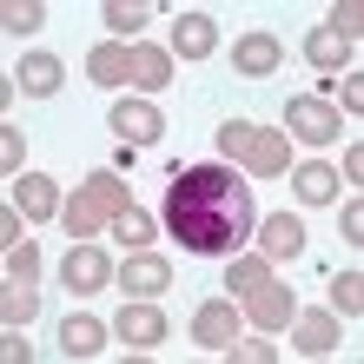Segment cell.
<instances>
[{
	"mask_svg": "<svg viewBox=\"0 0 364 364\" xmlns=\"http://www.w3.org/2000/svg\"><path fill=\"white\" fill-rule=\"evenodd\" d=\"M166 225L186 252H239L259 225L239 166H186L166 186Z\"/></svg>",
	"mask_w": 364,
	"mask_h": 364,
	"instance_id": "1",
	"label": "cell"
},
{
	"mask_svg": "<svg viewBox=\"0 0 364 364\" xmlns=\"http://www.w3.org/2000/svg\"><path fill=\"white\" fill-rule=\"evenodd\" d=\"M126 205H133V192L119 186V173H93V179H87V186H80L73 199H67V205H60V219H67L73 245H93V239H100V232L119 219Z\"/></svg>",
	"mask_w": 364,
	"mask_h": 364,
	"instance_id": "2",
	"label": "cell"
},
{
	"mask_svg": "<svg viewBox=\"0 0 364 364\" xmlns=\"http://www.w3.org/2000/svg\"><path fill=\"white\" fill-rule=\"evenodd\" d=\"M285 126H291V139H305V146H331L338 133H345V113L325 100H291L285 106Z\"/></svg>",
	"mask_w": 364,
	"mask_h": 364,
	"instance_id": "3",
	"label": "cell"
},
{
	"mask_svg": "<svg viewBox=\"0 0 364 364\" xmlns=\"http://www.w3.org/2000/svg\"><path fill=\"white\" fill-rule=\"evenodd\" d=\"M113 338H119L126 351H153V345H166V318H159V305L126 298V311L113 318Z\"/></svg>",
	"mask_w": 364,
	"mask_h": 364,
	"instance_id": "4",
	"label": "cell"
},
{
	"mask_svg": "<svg viewBox=\"0 0 364 364\" xmlns=\"http://www.w3.org/2000/svg\"><path fill=\"white\" fill-rule=\"evenodd\" d=\"M232 338H239V305H232V298H205V305L192 311V345L225 351Z\"/></svg>",
	"mask_w": 364,
	"mask_h": 364,
	"instance_id": "5",
	"label": "cell"
},
{
	"mask_svg": "<svg viewBox=\"0 0 364 364\" xmlns=\"http://www.w3.org/2000/svg\"><path fill=\"white\" fill-rule=\"evenodd\" d=\"M245 173L252 179H278V173H291V133H265V126H252V146H245Z\"/></svg>",
	"mask_w": 364,
	"mask_h": 364,
	"instance_id": "6",
	"label": "cell"
},
{
	"mask_svg": "<svg viewBox=\"0 0 364 364\" xmlns=\"http://www.w3.org/2000/svg\"><path fill=\"white\" fill-rule=\"evenodd\" d=\"M291 351L298 358H331L338 351V311H291Z\"/></svg>",
	"mask_w": 364,
	"mask_h": 364,
	"instance_id": "7",
	"label": "cell"
},
{
	"mask_svg": "<svg viewBox=\"0 0 364 364\" xmlns=\"http://www.w3.org/2000/svg\"><path fill=\"white\" fill-rule=\"evenodd\" d=\"M113 133H119L126 146H153V139L166 133V119H159L153 100H119V106H113Z\"/></svg>",
	"mask_w": 364,
	"mask_h": 364,
	"instance_id": "8",
	"label": "cell"
},
{
	"mask_svg": "<svg viewBox=\"0 0 364 364\" xmlns=\"http://www.w3.org/2000/svg\"><path fill=\"white\" fill-rule=\"evenodd\" d=\"M173 285V265L159 259V252H133V259L119 265V291L126 298H153V291H166Z\"/></svg>",
	"mask_w": 364,
	"mask_h": 364,
	"instance_id": "9",
	"label": "cell"
},
{
	"mask_svg": "<svg viewBox=\"0 0 364 364\" xmlns=\"http://www.w3.org/2000/svg\"><path fill=\"white\" fill-rule=\"evenodd\" d=\"M239 305H245V318H252V325H259V331H285L291 325V291L285 285H278V278H265V285L259 291H252V298H239Z\"/></svg>",
	"mask_w": 364,
	"mask_h": 364,
	"instance_id": "10",
	"label": "cell"
},
{
	"mask_svg": "<svg viewBox=\"0 0 364 364\" xmlns=\"http://www.w3.org/2000/svg\"><path fill=\"white\" fill-rule=\"evenodd\" d=\"M60 278H67V291H100L106 278H113V259H106L100 245H73L67 265H60Z\"/></svg>",
	"mask_w": 364,
	"mask_h": 364,
	"instance_id": "11",
	"label": "cell"
},
{
	"mask_svg": "<svg viewBox=\"0 0 364 364\" xmlns=\"http://www.w3.org/2000/svg\"><path fill=\"white\" fill-rule=\"evenodd\" d=\"M259 252H265V259H298V252H305V225H298L291 212L259 219Z\"/></svg>",
	"mask_w": 364,
	"mask_h": 364,
	"instance_id": "12",
	"label": "cell"
},
{
	"mask_svg": "<svg viewBox=\"0 0 364 364\" xmlns=\"http://www.w3.org/2000/svg\"><path fill=\"white\" fill-rule=\"evenodd\" d=\"M278 60H285V47H278L272 33H245L239 47H232V67H239L245 80H265V73H278Z\"/></svg>",
	"mask_w": 364,
	"mask_h": 364,
	"instance_id": "13",
	"label": "cell"
},
{
	"mask_svg": "<svg viewBox=\"0 0 364 364\" xmlns=\"http://www.w3.org/2000/svg\"><path fill=\"white\" fill-rule=\"evenodd\" d=\"M14 205L27 212V219H60V186L47 173H20L14 179Z\"/></svg>",
	"mask_w": 364,
	"mask_h": 364,
	"instance_id": "14",
	"label": "cell"
},
{
	"mask_svg": "<svg viewBox=\"0 0 364 364\" xmlns=\"http://www.w3.org/2000/svg\"><path fill=\"white\" fill-rule=\"evenodd\" d=\"M212 47H219V27H212L205 14H179V27H173V60H205Z\"/></svg>",
	"mask_w": 364,
	"mask_h": 364,
	"instance_id": "15",
	"label": "cell"
},
{
	"mask_svg": "<svg viewBox=\"0 0 364 364\" xmlns=\"http://www.w3.org/2000/svg\"><path fill=\"white\" fill-rule=\"evenodd\" d=\"M87 80H100V87H126V80H133V47H119V40L93 47L87 53Z\"/></svg>",
	"mask_w": 364,
	"mask_h": 364,
	"instance_id": "16",
	"label": "cell"
},
{
	"mask_svg": "<svg viewBox=\"0 0 364 364\" xmlns=\"http://www.w3.org/2000/svg\"><path fill=\"white\" fill-rule=\"evenodd\" d=\"M338 186H345V179H338V166H298V173H291V192H298V205H331L338 199Z\"/></svg>",
	"mask_w": 364,
	"mask_h": 364,
	"instance_id": "17",
	"label": "cell"
},
{
	"mask_svg": "<svg viewBox=\"0 0 364 364\" xmlns=\"http://www.w3.org/2000/svg\"><path fill=\"white\" fill-rule=\"evenodd\" d=\"M60 351H67V358H100L106 351V325L87 318V311H73L67 325H60Z\"/></svg>",
	"mask_w": 364,
	"mask_h": 364,
	"instance_id": "18",
	"label": "cell"
},
{
	"mask_svg": "<svg viewBox=\"0 0 364 364\" xmlns=\"http://www.w3.org/2000/svg\"><path fill=\"white\" fill-rule=\"evenodd\" d=\"M265 278H272V259H265V252H232V265H225V291L252 298Z\"/></svg>",
	"mask_w": 364,
	"mask_h": 364,
	"instance_id": "19",
	"label": "cell"
},
{
	"mask_svg": "<svg viewBox=\"0 0 364 364\" xmlns=\"http://www.w3.org/2000/svg\"><path fill=\"white\" fill-rule=\"evenodd\" d=\"M14 80H20L33 100H53V93H60V60H53V53H27Z\"/></svg>",
	"mask_w": 364,
	"mask_h": 364,
	"instance_id": "20",
	"label": "cell"
},
{
	"mask_svg": "<svg viewBox=\"0 0 364 364\" xmlns=\"http://www.w3.org/2000/svg\"><path fill=\"white\" fill-rule=\"evenodd\" d=\"M166 80H173V53H166V47H133V87L159 93Z\"/></svg>",
	"mask_w": 364,
	"mask_h": 364,
	"instance_id": "21",
	"label": "cell"
},
{
	"mask_svg": "<svg viewBox=\"0 0 364 364\" xmlns=\"http://www.w3.org/2000/svg\"><path fill=\"white\" fill-rule=\"evenodd\" d=\"M305 60H311V67H325V73H338V67L351 60V47H345L331 27H318V33H305Z\"/></svg>",
	"mask_w": 364,
	"mask_h": 364,
	"instance_id": "22",
	"label": "cell"
},
{
	"mask_svg": "<svg viewBox=\"0 0 364 364\" xmlns=\"http://www.w3.org/2000/svg\"><path fill=\"white\" fill-rule=\"evenodd\" d=\"M113 239H126L133 252H146V245H153V212H139V205H126L119 219H113Z\"/></svg>",
	"mask_w": 364,
	"mask_h": 364,
	"instance_id": "23",
	"label": "cell"
},
{
	"mask_svg": "<svg viewBox=\"0 0 364 364\" xmlns=\"http://www.w3.org/2000/svg\"><path fill=\"white\" fill-rule=\"evenodd\" d=\"M331 311H345V318L364 311V272H338L331 278Z\"/></svg>",
	"mask_w": 364,
	"mask_h": 364,
	"instance_id": "24",
	"label": "cell"
},
{
	"mask_svg": "<svg viewBox=\"0 0 364 364\" xmlns=\"http://www.w3.org/2000/svg\"><path fill=\"white\" fill-rule=\"evenodd\" d=\"M331 33L345 40V47H358V33H364V7H358V0H338V7H331Z\"/></svg>",
	"mask_w": 364,
	"mask_h": 364,
	"instance_id": "25",
	"label": "cell"
},
{
	"mask_svg": "<svg viewBox=\"0 0 364 364\" xmlns=\"http://www.w3.org/2000/svg\"><path fill=\"white\" fill-rule=\"evenodd\" d=\"M245 146H252V119L219 126V159H225V166H239V159H245Z\"/></svg>",
	"mask_w": 364,
	"mask_h": 364,
	"instance_id": "26",
	"label": "cell"
},
{
	"mask_svg": "<svg viewBox=\"0 0 364 364\" xmlns=\"http://www.w3.org/2000/svg\"><path fill=\"white\" fill-rule=\"evenodd\" d=\"M40 278V252L33 245H7V285H33Z\"/></svg>",
	"mask_w": 364,
	"mask_h": 364,
	"instance_id": "27",
	"label": "cell"
},
{
	"mask_svg": "<svg viewBox=\"0 0 364 364\" xmlns=\"http://www.w3.org/2000/svg\"><path fill=\"white\" fill-rule=\"evenodd\" d=\"M33 305H40V298H33V285H7V298H0V318H7V325H27V318H33Z\"/></svg>",
	"mask_w": 364,
	"mask_h": 364,
	"instance_id": "28",
	"label": "cell"
},
{
	"mask_svg": "<svg viewBox=\"0 0 364 364\" xmlns=\"http://www.w3.org/2000/svg\"><path fill=\"white\" fill-rule=\"evenodd\" d=\"M153 20V7H133V0H106V27H119V33H133Z\"/></svg>",
	"mask_w": 364,
	"mask_h": 364,
	"instance_id": "29",
	"label": "cell"
},
{
	"mask_svg": "<svg viewBox=\"0 0 364 364\" xmlns=\"http://www.w3.org/2000/svg\"><path fill=\"white\" fill-rule=\"evenodd\" d=\"M0 20H7L14 33H33V27H47V7H40V0H14V7L0 14Z\"/></svg>",
	"mask_w": 364,
	"mask_h": 364,
	"instance_id": "30",
	"label": "cell"
},
{
	"mask_svg": "<svg viewBox=\"0 0 364 364\" xmlns=\"http://www.w3.org/2000/svg\"><path fill=\"white\" fill-rule=\"evenodd\" d=\"M225 358H245V364H272V358H278V345H265V338H232V345H225Z\"/></svg>",
	"mask_w": 364,
	"mask_h": 364,
	"instance_id": "31",
	"label": "cell"
},
{
	"mask_svg": "<svg viewBox=\"0 0 364 364\" xmlns=\"http://www.w3.org/2000/svg\"><path fill=\"white\" fill-rule=\"evenodd\" d=\"M20 159H27V139H20L14 126H0V166H7L14 179H20Z\"/></svg>",
	"mask_w": 364,
	"mask_h": 364,
	"instance_id": "32",
	"label": "cell"
},
{
	"mask_svg": "<svg viewBox=\"0 0 364 364\" xmlns=\"http://www.w3.org/2000/svg\"><path fill=\"white\" fill-rule=\"evenodd\" d=\"M0 239H7V245H27V212H20L14 199H7V212H0Z\"/></svg>",
	"mask_w": 364,
	"mask_h": 364,
	"instance_id": "33",
	"label": "cell"
},
{
	"mask_svg": "<svg viewBox=\"0 0 364 364\" xmlns=\"http://www.w3.org/2000/svg\"><path fill=\"white\" fill-rule=\"evenodd\" d=\"M345 245H364V205L358 199L345 205Z\"/></svg>",
	"mask_w": 364,
	"mask_h": 364,
	"instance_id": "34",
	"label": "cell"
},
{
	"mask_svg": "<svg viewBox=\"0 0 364 364\" xmlns=\"http://www.w3.org/2000/svg\"><path fill=\"white\" fill-rule=\"evenodd\" d=\"M338 179H351V186L364 179V146H345V173H338Z\"/></svg>",
	"mask_w": 364,
	"mask_h": 364,
	"instance_id": "35",
	"label": "cell"
},
{
	"mask_svg": "<svg viewBox=\"0 0 364 364\" xmlns=\"http://www.w3.org/2000/svg\"><path fill=\"white\" fill-rule=\"evenodd\" d=\"M345 113H364V80H345Z\"/></svg>",
	"mask_w": 364,
	"mask_h": 364,
	"instance_id": "36",
	"label": "cell"
}]
</instances>
